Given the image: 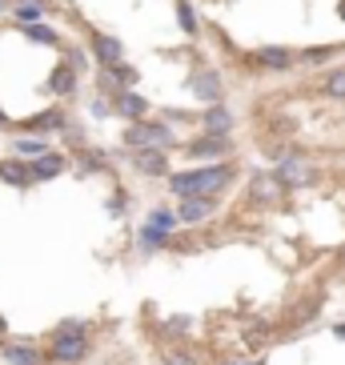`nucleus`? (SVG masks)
Returning a JSON list of instances; mask_svg holds the SVG:
<instances>
[{"label":"nucleus","instance_id":"nucleus-13","mask_svg":"<svg viewBox=\"0 0 345 365\" xmlns=\"http://www.w3.org/2000/svg\"><path fill=\"white\" fill-rule=\"evenodd\" d=\"M113 113L125 120H145L149 117V101L140 97L137 88H120L117 97H113Z\"/></svg>","mask_w":345,"mask_h":365},{"label":"nucleus","instance_id":"nucleus-9","mask_svg":"<svg viewBox=\"0 0 345 365\" xmlns=\"http://www.w3.org/2000/svg\"><path fill=\"white\" fill-rule=\"evenodd\" d=\"M129 165L137 177H169V153L165 149H137L129 153Z\"/></svg>","mask_w":345,"mask_h":365},{"label":"nucleus","instance_id":"nucleus-3","mask_svg":"<svg viewBox=\"0 0 345 365\" xmlns=\"http://www.w3.org/2000/svg\"><path fill=\"white\" fill-rule=\"evenodd\" d=\"M88 349H93V345H88V333H56L53 329L44 357L56 361V365H81L88 357Z\"/></svg>","mask_w":345,"mask_h":365},{"label":"nucleus","instance_id":"nucleus-5","mask_svg":"<svg viewBox=\"0 0 345 365\" xmlns=\"http://www.w3.org/2000/svg\"><path fill=\"white\" fill-rule=\"evenodd\" d=\"M181 153L189 161H221L233 157V137L229 133H201L193 140H181Z\"/></svg>","mask_w":345,"mask_h":365},{"label":"nucleus","instance_id":"nucleus-1","mask_svg":"<svg viewBox=\"0 0 345 365\" xmlns=\"http://www.w3.org/2000/svg\"><path fill=\"white\" fill-rule=\"evenodd\" d=\"M237 177V165L233 161H213V165H201V169H181V173H169V189L172 197H221L233 185Z\"/></svg>","mask_w":345,"mask_h":365},{"label":"nucleus","instance_id":"nucleus-6","mask_svg":"<svg viewBox=\"0 0 345 365\" xmlns=\"http://www.w3.org/2000/svg\"><path fill=\"white\" fill-rule=\"evenodd\" d=\"M273 177H277L289 193H297V189H313V185L321 181V169L309 165L305 157H285V161L273 165Z\"/></svg>","mask_w":345,"mask_h":365},{"label":"nucleus","instance_id":"nucleus-18","mask_svg":"<svg viewBox=\"0 0 345 365\" xmlns=\"http://www.w3.org/2000/svg\"><path fill=\"white\" fill-rule=\"evenodd\" d=\"M24 129H29V133H65L68 129V117L61 113V108H48V113H41V117L24 120Z\"/></svg>","mask_w":345,"mask_h":365},{"label":"nucleus","instance_id":"nucleus-16","mask_svg":"<svg viewBox=\"0 0 345 365\" xmlns=\"http://www.w3.org/2000/svg\"><path fill=\"white\" fill-rule=\"evenodd\" d=\"M317 93H321L325 101H337V105H345V65H334L329 73H321V81H317Z\"/></svg>","mask_w":345,"mask_h":365},{"label":"nucleus","instance_id":"nucleus-2","mask_svg":"<svg viewBox=\"0 0 345 365\" xmlns=\"http://www.w3.org/2000/svg\"><path fill=\"white\" fill-rule=\"evenodd\" d=\"M120 145L129 153H137V149H181V140H177V133L165 125V120H129L125 125V133H120Z\"/></svg>","mask_w":345,"mask_h":365},{"label":"nucleus","instance_id":"nucleus-20","mask_svg":"<svg viewBox=\"0 0 345 365\" xmlns=\"http://www.w3.org/2000/svg\"><path fill=\"white\" fill-rule=\"evenodd\" d=\"M137 241H140V249H145V253H157V249H169L172 237L165 233V229H157V225H149V221H145V225H140V233H137Z\"/></svg>","mask_w":345,"mask_h":365},{"label":"nucleus","instance_id":"nucleus-28","mask_svg":"<svg viewBox=\"0 0 345 365\" xmlns=\"http://www.w3.org/2000/svg\"><path fill=\"white\" fill-rule=\"evenodd\" d=\"M149 225L172 233V225H181V221H177V213H169V209H153V213H149Z\"/></svg>","mask_w":345,"mask_h":365},{"label":"nucleus","instance_id":"nucleus-4","mask_svg":"<svg viewBox=\"0 0 345 365\" xmlns=\"http://www.w3.org/2000/svg\"><path fill=\"white\" fill-rule=\"evenodd\" d=\"M245 197H249V205H257V209H277V205H285L289 189L273 177V169H261V173H253V177H249Z\"/></svg>","mask_w":345,"mask_h":365},{"label":"nucleus","instance_id":"nucleus-15","mask_svg":"<svg viewBox=\"0 0 345 365\" xmlns=\"http://www.w3.org/2000/svg\"><path fill=\"white\" fill-rule=\"evenodd\" d=\"M0 181L12 185V189H29L33 181V173H29V161H21V157H9V161H0Z\"/></svg>","mask_w":345,"mask_h":365},{"label":"nucleus","instance_id":"nucleus-11","mask_svg":"<svg viewBox=\"0 0 345 365\" xmlns=\"http://www.w3.org/2000/svg\"><path fill=\"white\" fill-rule=\"evenodd\" d=\"M88 48H93V56H97L101 68H113V65L125 61V44H120L117 36H108V33H93L88 36Z\"/></svg>","mask_w":345,"mask_h":365},{"label":"nucleus","instance_id":"nucleus-21","mask_svg":"<svg viewBox=\"0 0 345 365\" xmlns=\"http://www.w3.org/2000/svg\"><path fill=\"white\" fill-rule=\"evenodd\" d=\"M44 9H48V0H16L12 4V16L21 24H36L44 16Z\"/></svg>","mask_w":345,"mask_h":365},{"label":"nucleus","instance_id":"nucleus-22","mask_svg":"<svg viewBox=\"0 0 345 365\" xmlns=\"http://www.w3.org/2000/svg\"><path fill=\"white\" fill-rule=\"evenodd\" d=\"M337 53H345V44H321V48H302V53H297V65H325V61H334Z\"/></svg>","mask_w":345,"mask_h":365},{"label":"nucleus","instance_id":"nucleus-35","mask_svg":"<svg viewBox=\"0 0 345 365\" xmlns=\"http://www.w3.org/2000/svg\"><path fill=\"white\" fill-rule=\"evenodd\" d=\"M12 4H16V0H12Z\"/></svg>","mask_w":345,"mask_h":365},{"label":"nucleus","instance_id":"nucleus-29","mask_svg":"<svg viewBox=\"0 0 345 365\" xmlns=\"http://www.w3.org/2000/svg\"><path fill=\"white\" fill-rule=\"evenodd\" d=\"M65 65H68V68H76V73H85L88 61H85V53H81V48H65Z\"/></svg>","mask_w":345,"mask_h":365},{"label":"nucleus","instance_id":"nucleus-8","mask_svg":"<svg viewBox=\"0 0 345 365\" xmlns=\"http://www.w3.org/2000/svg\"><path fill=\"white\" fill-rule=\"evenodd\" d=\"M189 93H193L201 105H217V101H225V81H221V68H209V65H201V68H193L189 73Z\"/></svg>","mask_w":345,"mask_h":365},{"label":"nucleus","instance_id":"nucleus-23","mask_svg":"<svg viewBox=\"0 0 345 365\" xmlns=\"http://www.w3.org/2000/svg\"><path fill=\"white\" fill-rule=\"evenodd\" d=\"M76 161H81V169L85 173H105L108 169V153H101V149H76Z\"/></svg>","mask_w":345,"mask_h":365},{"label":"nucleus","instance_id":"nucleus-25","mask_svg":"<svg viewBox=\"0 0 345 365\" xmlns=\"http://www.w3.org/2000/svg\"><path fill=\"white\" fill-rule=\"evenodd\" d=\"M177 24H181L185 36H197V29H201V21H197V9L189 4V0H177Z\"/></svg>","mask_w":345,"mask_h":365},{"label":"nucleus","instance_id":"nucleus-26","mask_svg":"<svg viewBox=\"0 0 345 365\" xmlns=\"http://www.w3.org/2000/svg\"><path fill=\"white\" fill-rule=\"evenodd\" d=\"M24 36L33 44H61V36H56V29H48V24H24Z\"/></svg>","mask_w":345,"mask_h":365},{"label":"nucleus","instance_id":"nucleus-27","mask_svg":"<svg viewBox=\"0 0 345 365\" xmlns=\"http://www.w3.org/2000/svg\"><path fill=\"white\" fill-rule=\"evenodd\" d=\"M105 73H108V76H113V81H117V85H120V88H133V85H137V76H140V73H137V68H133V65H129V61H120V65H113V68H105Z\"/></svg>","mask_w":345,"mask_h":365},{"label":"nucleus","instance_id":"nucleus-12","mask_svg":"<svg viewBox=\"0 0 345 365\" xmlns=\"http://www.w3.org/2000/svg\"><path fill=\"white\" fill-rule=\"evenodd\" d=\"M213 213H217L213 197H181V205H177V221H181V225H201V221H209Z\"/></svg>","mask_w":345,"mask_h":365},{"label":"nucleus","instance_id":"nucleus-31","mask_svg":"<svg viewBox=\"0 0 345 365\" xmlns=\"http://www.w3.org/2000/svg\"><path fill=\"white\" fill-rule=\"evenodd\" d=\"M334 337H337V341H345V322H341V325H334Z\"/></svg>","mask_w":345,"mask_h":365},{"label":"nucleus","instance_id":"nucleus-34","mask_svg":"<svg viewBox=\"0 0 345 365\" xmlns=\"http://www.w3.org/2000/svg\"><path fill=\"white\" fill-rule=\"evenodd\" d=\"M0 129H9V117H4V108H0Z\"/></svg>","mask_w":345,"mask_h":365},{"label":"nucleus","instance_id":"nucleus-7","mask_svg":"<svg viewBox=\"0 0 345 365\" xmlns=\"http://www.w3.org/2000/svg\"><path fill=\"white\" fill-rule=\"evenodd\" d=\"M245 65L253 68V73H289V68L297 65V53L281 48V44H261V48L245 53Z\"/></svg>","mask_w":345,"mask_h":365},{"label":"nucleus","instance_id":"nucleus-24","mask_svg":"<svg viewBox=\"0 0 345 365\" xmlns=\"http://www.w3.org/2000/svg\"><path fill=\"white\" fill-rule=\"evenodd\" d=\"M12 153H16L21 161H33V157L48 153V145H44L41 137H16V140H12Z\"/></svg>","mask_w":345,"mask_h":365},{"label":"nucleus","instance_id":"nucleus-19","mask_svg":"<svg viewBox=\"0 0 345 365\" xmlns=\"http://www.w3.org/2000/svg\"><path fill=\"white\" fill-rule=\"evenodd\" d=\"M76 85H81V73H76V68H68V65H56V73L48 76V88H53L56 97H73Z\"/></svg>","mask_w":345,"mask_h":365},{"label":"nucleus","instance_id":"nucleus-10","mask_svg":"<svg viewBox=\"0 0 345 365\" xmlns=\"http://www.w3.org/2000/svg\"><path fill=\"white\" fill-rule=\"evenodd\" d=\"M4 361L9 365H44V349L36 341H21V337H4Z\"/></svg>","mask_w":345,"mask_h":365},{"label":"nucleus","instance_id":"nucleus-33","mask_svg":"<svg viewBox=\"0 0 345 365\" xmlns=\"http://www.w3.org/2000/svg\"><path fill=\"white\" fill-rule=\"evenodd\" d=\"M0 12H12V0H0Z\"/></svg>","mask_w":345,"mask_h":365},{"label":"nucleus","instance_id":"nucleus-30","mask_svg":"<svg viewBox=\"0 0 345 365\" xmlns=\"http://www.w3.org/2000/svg\"><path fill=\"white\" fill-rule=\"evenodd\" d=\"M56 333H88V325H85V322H76V317H68V322L56 325Z\"/></svg>","mask_w":345,"mask_h":365},{"label":"nucleus","instance_id":"nucleus-14","mask_svg":"<svg viewBox=\"0 0 345 365\" xmlns=\"http://www.w3.org/2000/svg\"><path fill=\"white\" fill-rule=\"evenodd\" d=\"M65 169H68V157H65V153H53V149L29 161V173H33V181H53V177H61Z\"/></svg>","mask_w":345,"mask_h":365},{"label":"nucleus","instance_id":"nucleus-32","mask_svg":"<svg viewBox=\"0 0 345 365\" xmlns=\"http://www.w3.org/2000/svg\"><path fill=\"white\" fill-rule=\"evenodd\" d=\"M4 337H9V322H4V317H0V341H4Z\"/></svg>","mask_w":345,"mask_h":365},{"label":"nucleus","instance_id":"nucleus-17","mask_svg":"<svg viewBox=\"0 0 345 365\" xmlns=\"http://www.w3.org/2000/svg\"><path fill=\"white\" fill-rule=\"evenodd\" d=\"M201 129H205V133H229V129H233V113L225 108V101L205 105V113H201Z\"/></svg>","mask_w":345,"mask_h":365}]
</instances>
